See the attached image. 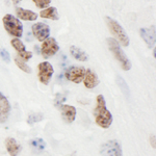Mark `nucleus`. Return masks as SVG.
I'll list each match as a JSON object with an SVG mask.
<instances>
[{"mask_svg": "<svg viewBox=\"0 0 156 156\" xmlns=\"http://www.w3.org/2000/svg\"><path fill=\"white\" fill-rule=\"evenodd\" d=\"M85 71L83 67H77V66H73L70 67L67 70L65 75L66 78L70 81L74 82V83H80L81 81H83V78L85 75Z\"/></svg>", "mask_w": 156, "mask_h": 156, "instance_id": "8", "label": "nucleus"}, {"mask_svg": "<svg viewBox=\"0 0 156 156\" xmlns=\"http://www.w3.org/2000/svg\"><path fill=\"white\" fill-rule=\"evenodd\" d=\"M0 56L2 57V59H3L5 62H11V56H9V53L7 52V50H5V49L0 50Z\"/></svg>", "mask_w": 156, "mask_h": 156, "instance_id": "23", "label": "nucleus"}, {"mask_svg": "<svg viewBox=\"0 0 156 156\" xmlns=\"http://www.w3.org/2000/svg\"><path fill=\"white\" fill-rule=\"evenodd\" d=\"M58 50L59 46L56 40L53 37H48L45 41H43L41 46V53L44 58H49V57L53 56L58 52Z\"/></svg>", "mask_w": 156, "mask_h": 156, "instance_id": "7", "label": "nucleus"}, {"mask_svg": "<svg viewBox=\"0 0 156 156\" xmlns=\"http://www.w3.org/2000/svg\"><path fill=\"white\" fill-rule=\"evenodd\" d=\"M70 53H71V55L75 59L79 60V62H85L87 59V54L85 53L83 50H81L76 46L70 47Z\"/></svg>", "mask_w": 156, "mask_h": 156, "instance_id": "18", "label": "nucleus"}, {"mask_svg": "<svg viewBox=\"0 0 156 156\" xmlns=\"http://www.w3.org/2000/svg\"><path fill=\"white\" fill-rule=\"evenodd\" d=\"M2 22H3V26L9 34H11L12 37H18V39L22 37L23 25L18 18L14 17L11 14H6L2 19Z\"/></svg>", "mask_w": 156, "mask_h": 156, "instance_id": "3", "label": "nucleus"}, {"mask_svg": "<svg viewBox=\"0 0 156 156\" xmlns=\"http://www.w3.org/2000/svg\"><path fill=\"white\" fill-rule=\"evenodd\" d=\"M5 148L11 156H18L21 151V145L14 137H7L5 140Z\"/></svg>", "mask_w": 156, "mask_h": 156, "instance_id": "15", "label": "nucleus"}, {"mask_svg": "<svg viewBox=\"0 0 156 156\" xmlns=\"http://www.w3.org/2000/svg\"><path fill=\"white\" fill-rule=\"evenodd\" d=\"M30 147L36 151V152H42L46 148V142L40 137L34 138V140H30Z\"/></svg>", "mask_w": 156, "mask_h": 156, "instance_id": "19", "label": "nucleus"}, {"mask_svg": "<svg viewBox=\"0 0 156 156\" xmlns=\"http://www.w3.org/2000/svg\"><path fill=\"white\" fill-rule=\"evenodd\" d=\"M106 43H107L108 49L112 51V53L114 54L115 59L120 62L122 69L124 71H129L131 69V62H130L129 58L126 56V54L124 53L120 43L115 39H114V37H108L106 40Z\"/></svg>", "mask_w": 156, "mask_h": 156, "instance_id": "2", "label": "nucleus"}, {"mask_svg": "<svg viewBox=\"0 0 156 156\" xmlns=\"http://www.w3.org/2000/svg\"><path fill=\"white\" fill-rule=\"evenodd\" d=\"M36 4V6L37 9H47L49 6V4L51 3V0H32Z\"/></svg>", "mask_w": 156, "mask_h": 156, "instance_id": "22", "label": "nucleus"}, {"mask_svg": "<svg viewBox=\"0 0 156 156\" xmlns=\"http://www.w3.org/2000/svg\"><path fill=\"white\" fill-rule=\"evenodd\" d=\"M65 101H66V96H65V95H62V94H57L56 98H55V100H54L55 105H60Z\"/></svg>", "mask_w": 156, "mask_h": 156, "instance_id": "24", "label": "nucleus"}, {"mask_svg": "<svg viewBox=\"0 0 156 156\" xmlns=\"http://www.w3.org/2000/svg\"><path fill=\"white\" fill-rule=\"evenodd\" d=\"M11 44L12 46L14 47V49L18 52L19 54V57L23 60H28L32 57V53L30 51H26L25 49V45L23 44V42L21 41L18 37H14V39L11 41Z\"/></svg>", "mask_w": 156, "mask_h": 156, "instance_id": "10", "label": "nucleus"}, {"mask_svg": "<svg viewBox=\"0 0 156 156\" xmlns=\"http://www.w3.org/2000/svg\"><path fill=\"white\" fill-rule=\"evenodd\" d=\"M40 16L44 19H50V20H58L59 16H58V12H57V9L54 6H50L47 7V9H42V12H40Z\"/></svg>", "mask_w": 156, "mask_h": 156, "instance_id": "17", "label": "nucleus"}, {"mask_svg": "<svg viewBox=\"0 0 156 156\" xmlns=\"http://www.w3.org/2000/svg\"><path fill=\"white\" fill-rule=\"evenodd\" d=\"M54 73V69L52 65L48 62H43L37 66V78L43 84H49L52 75Z\"/></svg>", "mask_w": 156, "mask_h": 156, "instance_id": "6", "label": "nucleus"}, {"mask_svg": "<svg viewBox=\"0 0 156 156\" xmlns=\"http://www.w3.org/2000/svg\"><path fill=\"white\" fill-rule=\"evenodd\" d=\"M100 153L102 156H123L122 146L115 140H107L101 146Z\"/></svg>", "mask_w": 156, "mask_h": 156, "instance_id": "5", "label": "nucleus"}, {"mask_svg": "<svg viewBox=\"0 0 156 156\" xmlns=\"http://www.w3.org/2000/svg\"><path fill=\"white\" fill-rule=\"evenodd\" d=\"M150 142H151V145H152L153 149H155V135H151Z\"/></svg>", "mask_w": 156, "mask_h": 156, "instance_id": "25", "label": "nucleus"}, {"mask_svg": "<svg viewBox=\"0 0 156 156\" xmlns=\"http://www.w3.org/2000/svg\"><path fill=\"white\" fill-rule=\"evenodd\" d=\"M15 64L17 65V67H18L20 70H22V71L25 72V73H28V74H30V73L32 72L31 68H30L28 65L25 62V60L21 59L20 57H16V58H15Z\"/></svg>", "mask_w": 156, "mask_h": 156, "instance_id": "20", "label": "nucleus"}, {"mask_svg": "<svg viewBox=\"0 0 156 156\" xmlns=\"http://www.w3.org/2000/svg\"><path fill=\"white\" fill-rule=\"evenodd\" d=\"M32 34L37 37V41L43 42L46 39H48L50 36V28L47 24L43 23V22H37L32 25L31 27Z\"/></svg>", "mask_w": 156, "mask_h": 156, "instance_id": "9", "label": "nucleus"}, {"mask_svg": "<svg viewBox=\"0 0 156 156\" xmlns=\"http://www.w3.org/2000/svg\"><path fill=\"white\" fill-rule=\"evenodd\" d=\"M17 16L20 20L24 21H36L37 19V15L30 9H24L22 7H16Z\"/></svg>", "mask_w": 156, "mask_h": 156, "instance_id": "16", "label": "nucleus"}, {"mask_svg": "<svg viewBox=\"0 0 156 156\" xmlns=\"http://www.w3.org/2000/svg\"><path fill=\"white\" fill-rule=\"evenodd\" d=\"M43 118H44V115L42 112H34V114H30L29 117L27 118V123L30 125L36 124V123L42 121Z\"/></svg>", "mask_w": 156, "mask_h": 156, "instance_id": "21", "label": "nucleus"}, {"mask_svg": "<svg viewBox=\"0 0 156 156\" xmlns=\"http://www.w3.org/2000/svg\"><path fill=\"white\" fill-rule=\"evenodd\" d=\"M105 21H106L108 29H109V31L112 32V36L117 37L118 42H119L121 45L127 47L128 45H129V37H128L127 34L125 32L124 28H123L115 20L110 18V17H106V18H105Z\"/></svg>", "mask_w": 156, "mask_h": 156, "instance_id": "4", "label": "nucleus"}, {"mask_svg": "<svg viewBox=\"0 0 156 156\" xmlns=\"http://www.w3.org/2000/svg\"><path fill=\"white\" fill-rule=\"evenodd\" d=\"M59 110L62 117L64 121L68 124H71L76 119V108L72 105H68V104H60L59 105Z\"/></svg>", "mask_w": 156, "mask_h": 156, "instance_id": "11", "label": "nucleus"}, {"mask_svg": "<svg viewBox=\"0 0 156 156\" xmlns=\"http://www.w3.org/2000/svg\"><path fill=\"white\" fill-rule=\"evenodd\" d=\"M140 36L149 47L155 45V26L150 28H140Z\"/></svg>", "mask_w": 156, "mask_h": 156, "instance_id": "14", "label": "nucleus"}, {"mask_svg": "<svg viewBox=\"0 0 156 156\" xmlns=\"http://www.w3.org/2000/svg\"><path fill=\"white\" fill-rule=\"evenodd\" d=\"M12 3H14V4H18L19 2L22 1V0H12Z\"/></svg>", "mask_w": 156, "mask_h": 156, "instance_id": "26", "label": "nucleus"}, {"mask_svg": "<svg viewBox=\"0 0 156 156\" xmlns=\"http://www.w3.org/2000/svg\"><path fill=\"white\" fill-rule=\"evenodd\" d=\"M95 122L99 127L107 129L112 124V115L106 107V102L103 95H98L96 98V106L94 108Z\"/></svg>", "mask_w": 156, "mask_h": 156, "instance_id": "1", "label": "nucleus"}, {"mask_svg": "<svg viewBox=\"0 0 156 156\" xmlns=\"http://www.w3.org/2000/svg\"><path fill=\"white\" fill-rule=\"evenodd\" d=\"M11 112V103L9 99L0 92V123L6 122Z\"/></svg>", "mask_w": 156, "mask_h": 156, "instance_id": "12", "label": "nucleus"}, {"mask_svg": "<svg viewBox=\"0 0 156 156\" xmlns=\"http://www.w3.org/2000/svg\"><path fill=\"white\" fill-rule=\"evenodd\" d=\"M99 78H98V75L92 70H87L85 71V75L83 78V83L84 87L87 89H94L96 87L98 84H99Z\"/></svg>", "mask_w": 156, "mask_h": 156, "instance_id": "13", "label": "nucleus"}]
</instances>
